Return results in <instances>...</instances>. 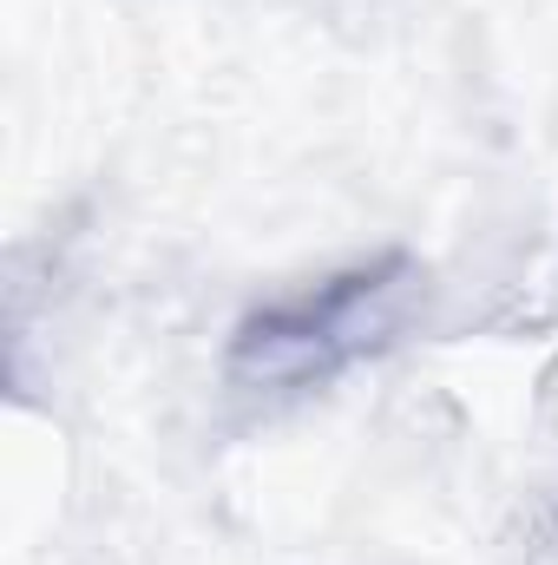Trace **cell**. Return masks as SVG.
Returning <instances> with one entry per match:
<instances>
[{
  "label": "cell",
  "instance_id": "obj_1",
  "mask_svg": "<svg viewBox=\"0 0 558 565\" xmlns=\"http://www.w3.org/2000/svg\"><path fill=\"white\" fill-rule=\"evenodd\" d=\"M408 289H415V264L395 250V257H375V264H355L342 277L315 282L302 296L264 302L230 335V375L270 395L322 388L401 329Z\"/></svg>",
  "mask_w": 558,
  "mask_h": 565
}]
</instances>
